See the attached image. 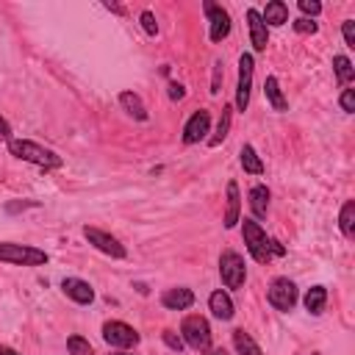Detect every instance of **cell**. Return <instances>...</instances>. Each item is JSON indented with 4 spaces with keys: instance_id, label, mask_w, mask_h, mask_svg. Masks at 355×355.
<instances>
[{
    "instance_id": "83f0119b",
    "label": "cell",
    "mask_w": 355,
    "mask_h": 355,
    "mask_svg": "<svg viewBox=\"0 0 355 355\" xmlns=\"http://www.w3.org/2000/svg\"><path fill=\"white\" fill-rule=\"evenodd\" d=\"M161 338H164V344H166L169 349H175V352H181V349L186 347L181 336H175V330H164V333H161Z\"/></svg>"
},
{
    "instance_id": "7a4b0ae2",
    "label": "cell",
    "mask_w": 355,
    "mask_h": 355,
    "mask_svg": "<svg viewBox=\"0 0 355 355\" xmlns=\"http://www.w3.org/2000/svg\"><path fill=\"white\" fill-rule=\"evenodd\" d=\"M0 261L15 264V267H42L48 264V253L31 244H15V242H0Z\"/></svg>"
},
{
    "instance_id": "e575fe53",
    "label": "cell",
    "mask_w": 355,
    "mask_h": 355,
    "mask_svg": "<svg viewBox=\"0 0 355 355\" xmlns=\"http://www.w3.org/2000/svg\"><path fill=\"white\" fill-rule=\"evenodd\" d=\"M186 97V89L181 84H169V100H184Z\"/></svg>"
},
{
    "instance_id": "603a6c76",
    "label": "cell",
    "mask_w": 355,
    "mask_h": 355,
    "mask_svg": "<svg viewBox=\"0 0 355 355\" xmlns=\"http://www.w3.org/2000/svg\"><path fill=\"white\" fill-rule=\"evenodd\" d=\"M242 166H244V172H250V175H264V161L258 158V153L253 150V144H244L242 147Z\"/></svg>"
},
{
    "instance_id": "4316f807",
    "label": "cell",
    "mask_w": 355,
    "mask_h": 355,
    "mask_svg": "<svg viewBox=\"0 0 355 355\" xmlns=\"http://www.w3.org/2000/svg\"><path fill=\"white\" fill-rule=\"evenodd\" d=\"M67 349H70V355H95L92 344L84 336H70L67 338Z\"/></svg>"
},
{
    "instance_id": "7402d4cb",
    "label": "cell",
    "mask_w": 355,
    "mask_h": 355,
    "mask_svg": "<svg viewBox=\"0 0 355 355\" xmlns=\"http://www.w3.org/2000/svg\"><path fill=\"white\" fill-rule=\"evenodd\" d=\"M233 347H236V352L239 355H261V347L253 341V336L250 333H244L242 327L239 330H233Z\"/></svg>"
},
{
    "instance_id": "f35d334b",
    "label": "cell",
    "mask_w": 355,
    "mask_h": 355,
    "mask_svg": "<svg viewBox=\"0 0 355 355\" xmlns=\"http://www.w3.org/2000/svg\"><path fill=\"white\" fill-rule=\"evenodd\" d=\"M206 355H228L225 349H206Z\"/></svg>"
},
{
    "instance_id": "484cf974",
    "label": "cell",
    "mask_w": 355,
    "mask_h": 355,
    "mask_svg": "<svg viewBox=\"0 0 355 355\" xmlns=\"http://www.w3.org/2000/svg\"><path fill=\"white\" fill-rule=\"evenodd\" d=\"M231 111H233L231 106H225V108H222V117H220V125H217V136H211V139H209V144H211V147H217V144L228 136V131H231Z\"/></svg>"
},
{
    "instance_id": "1f68e13d",
    "label": "cell",
    "mask_w": 355,
    "mask_h": 355,
    "mask_svg": "<svg viewBox=\"0 0 355 355\" xmlns=\"http://www.w3.org/2000/svg\"><path fill=\"white\" fill-rule=\"evenodd\" d=\"M341 34H344L347 48H355V20H344L341 23Z\"/></svg>"
},
{
    "instance_id": "44dd1931",
    "label": "cell",
    "mask_w": 355,
    "mask_h": 355,
    "mask_svg": "<svg viewBox=\"0 0 355 355\" xmlns=\"http://www.w3.org/2000/svg\"><path fill=\"white\" fill-rule=\"evenodd\" d=\"M325 303H327V289H325V286H311V289L305 291V308H308L314 316H319V314L325 311Z\"/></svg>"
},
{
    "instance_id": "3957f363",
    "label": "cell",
    "mask_w": 355,
    "mask_h": 355,
    "mask_svg": "<svg viewBox=\"0 0 355 355\" xmlns=\"http://www.w3.org/2000/svg\"><path fill=\"white\" fill-rule=\"evenodd\" d=\"M181 338H184V344H189L198 352L211 349V327H209V319L200 316V314L186 316L184 325H181Z\"/></svg>"
},
{
    "instance_id": "8d00e7d4",
    "label": "cell",
    "mask_w": 355,
    "mask_h": 355,
    "mask_svg": "<svg viewBox=\"0 0 355 355\" xmlns=\"http://www.w3.org/2000/svg\"><path fill=\"white\" fill-rule=\"evenodd\" d=\"M0 355H20V352L12 349V347H3V344H0Z\"/></svg>"
},
{
    "instance_id": "d590c367",
    "label": "cell",
    "mask_w": 355,
    "mask_h": 355,
    "mask_svg": "<svg viewBox=\"0 0 355 355\" xmlns=\"http://www.w3.org/2000/svg\"><path fill=\"white\" fill-rule=\"evenodd\" d=\"M0 142H12V125L0 117Z\"/></svg>"
},
{
    "instance_id": "8fae6325",
    "label": "cell",
    "mask_w": 355,
    "mask_h": 355,
    "mask_svg": "<svg viewBox=\"0 0 355 355\" xmlns=\"http://www.w3.org/2000/svg\"><path fill=\"white\" fill-rule=\"evenodd\" d=\"M209 128H211V114H209L206 108L195 111V114L189 117V122L184 125V142H186V144H198V142H203V139H206V133H209Z\"/></svg>"
},
{
    "instance_id": "ba28073f",
    "label": "cell",
    "mask_w": 355,
    "mask_h": 355,
    "mask_svg": "<svg viewBox=\"0 0 355 355\" xmlns=\"http://www.w3.org/2000/svg\"><path fill=\"white\" fill-rule=\"evenodd\" d=\"M103 338H106V344H111L117 349H128V347H136L142 336L125 322H106L103 325Z\"/></svg>"
},
{
    "instance_id": "4dcf8cb0",
    "label": "cell",
    "mask_w": 355,
    "mask_h": 355,
    "mask_svg": "<svg viewBox=\"0 0 355 355\" xmlns=\"http://www.w3.org/2000/svg\"><path fill=\"white\" fill-rule=\"evenodd\" d=\"M142 28H144L150 37L158 34V23H155V15H153V12H142Z\"/></svg>"
},
{
    "instance_id": "6da1fadb",
    "label": "cell",
    "mask_w": 355,
    "mask_h": 355,
    "mask_svg": "<svg viewBox=\"0 0 355 355\" xmlns=\"http://www.w3.org/2000/svg\"><path fill=\"white\" fill-rule=\"evenodd\" d=\"M9 153H12L15 158H20V161H31V164L45 166V169H59V166L64 164L59 153H53V150L37 144V142H31V139H12V142H9Z\"/></svg>"
},
{
    "instance_id": "5b68a950",
    "label": "cell",
    "mask_w": 355,
    "mask_h": 355,
    "mask_svg": "<svg viewBox=\"0 0 355 355\" xmlns=\"http://www.w3.org/2000/svg\"><path fill=\"white\" fill-rule=\"evenodd\" d=\"M220 278L225 283V289H242L247 280V267L244 258L236 250H225L220 256Z\"/></svg>"
},
{
    "instance_id": "9c48e42d",
    "label": "cell",
    "mask_w": 355,
    "mask_h": 355,
    "mask_svg": "<svg viewBox=\"0 0 355 355\" xmlns=\"http://www.w3.org/2000/svg\"><path fill=\"white\" fill-rule=\"evenodd\" d=\"M84 236H86V242H89L92 247H97L100 253H106V256H111V258H125V256H128V250L119 244V239H114L111 233H106V231H100V228L86 225V228H84Z\"/></svg>"
},
{
    "instance_id": "cb8c5ba5",
    "label": "cell",
    "mask_w": 355,
    "mask_h": 355,
    "mask_svg": "<svg viewBox=\"0 0 355 355\" xmlns=\"http://www.w3.org/2000/svg\"><path fill=\"white\" fill-rule=\"evenodd\" d=\"M338 228H341L344 236H352V233H355V200H347V203L341 206Z\"/></svg>"
},
{
    "instance_id": "2e32d148",
    "label": "cell",
    "mask_w": 355,
    "mask_h": 355,
    "mask_svg": "<svg viewBox=\"0 0 355 355\" xmlns=\"http://www.w3.org/2000/svg\"><path fill=\"white\" fill-rule=\"evenodd\" d=\"M261 20L264 26H286L289 23V6L283 3V0H272V3H267V9L261 12Z\"/></svg>"
},
{
    "instance_id": "ab89813d",
    "label": "cell",
    "mask_w": 355,
    "mask_h": 355,
    "mask_svg": "<svg viewBox=\"0 0 355 355\" xmlns=\"http://www.w3.org/2000/svg\"><path fill=\"white\" fill-rule=\"evenodd\" d=\"M111 355H133V352H125V349H117V352H111Z\"/></svg>"
},
{
    "instance_id": "4fadbf2b",
    "label": "cell",
    "mask_w": 355,
    "mask_h": 355,
    "mask_svg": "<svg viewBox=\"0 0 355 355\" xmlns=\"http://www.w3.org/2000/svg\"><path fill=\"white\" fill-rule=\"evenodd\" d=\"M161 305L169 308V311H186L195 305V291L192 289H184V286H178V289H166L161 294Z\"/></svg>"
},
{
    "instance_id": "5bb4252c",
    "label": "cell",
    "mask_w": 355,
    "mask_h": 355,
    "mask_svg": "<svg viewBox=\"0 0 355 355\" xmlns=\"http://www.w3.org/2000/svg\"><path fill=\"white\" fill-rule=\"evenodd\" d=\"M61 289H64V294H67L73 303H78V305H89V303L95 300V289H92L86 280H81V278H64Z\"/></svg>"
},
{
    "instance_id": "d6a6232c",
    "label": "cell",
    "mask_w": 355,
    "mask_h": 355,
    "mask_svg": "<svg viewBox=\"0 0 355 355\" xmlns=\"http://www.w3.org/2000/svg\"><path fill=\"white\" fill-rule=\"evenodd\" d=\"M338 103H341V111L352 114V111H355V92H352V89H344L341 97H338Z\"/></svg>"
},
{
    "instance_id": "8992f818",
    "label": "cell",
    "mask_w": 355,
    "mask_h": 355,
    "mask_svg": "<svg viewBox=\"0 0 355 355\" xmlns=\"http://www.w3.org/2000/svg\"><path fill=\"white\" fill-rule=\"evenodd\" d=\"M267 300H269V305L278 308V311H291V308L297 305V286H294V280H289V278H275V280L269 283Z\"/></svg>"
},
{
    "instance_id": "d6986e66",
    "label": "cell",
    "mask_w": 355,
    "mask_h": 355,
    "mask_svg": "<svg viewBox=\"0 0 355 355\" xmlns=\"http://www.w3.org/2000/svg\"><path fill=\"white\" fill-rule=\"evenodd\" d=\"M119 106H122L133 119H139V122L147 119V108H144V103H142V97H139L136 92H122V95H119Z\"/></svg>"
},
{
    "instance_id": "7c38bea8",
    "label": "cell",
    "mask_w": 355,
    "mask_h": 355,
    "mask_svg": "<svg viewBox=\"0 0 355 355\" xmlns=\"http://www.w3.org/2000/svg\"><path fill=\"white\" fill-rule=\"evenodd\" d=\"M247 26H250V42H253V50H256V53H264L267 45H269V28L264 26L258 9H247Z\"/></svg>"
},
{
    "instance_id": "836d02e7",
    "label": "cell",
    "mask_w": 355,
    "mask_h": 355,
    "mask_svg": "<svg viewBox=\"0 0 355 355\" xmlns=\"http://www.w3.org/2000/svg\"><path fill=\"white\" fill-rule=\"evenodd\" d=\"M225 78V64L214 61V84H211V95H220V81Z\"/></svg>"
},
{
    "instance_id": "ac0fdd59",
    "label": "cell",
    "mask_w": 355,
    "mask_h": 355,
    "mask_svg": "<svg viewBox=\"0 0 355 355\" xmlns=\"http://www.w3.org/2000/svg\"><path fill=\"white\" fill-rule=\"evenodd\" d=\"M250 211L256 220H264L269 211V189L267 186H253L250 189Z\"/></svg>"
},
{
    "instance_id": "74e56055",
    "label": "cell",
    "mask_w": 355,
    "mask_h": 355,
    "mask_svg": "<svg viewBox=\"0 0 355 355\" xmlns=\"http://www.w3.org/2000/svg\"><path fill=\"white\" fill-rule=\"evenodd\" d=\"M106 9H111V12H117V15H122V6H117V3H106Z\"/></svg>"
},
{
    "instance_id": "e0dca14e",
    "label": "cell",
    "mask_w": 355,
    "mask_h": 355,
    "mask_svg": "<svg viewBox=\"0 0 355 355\" xmlns=\"http://www.w3.org/2000/svg\"><path fill=\"white\" fill-rule=\"evenodd\" d=\"M239 211H242V198H239V186L236 181L228 184V209H225V228H236L239 225Z\"/></svg>"
},
{
    "instance_id": "277c9868",
    "label": "cell",
    "mask_w": 355,
    "mask_h": 355,
    "mask_svg": "<svg viewBox=\"0 0 355 355\" xmlns=\"http://www.w3.org/2000/svg\"><path fill=\"white\" fill-rule=\"evenodd\" d=\"M242 233H244V244H247L250 256H253L258 264H267V261L272 258V250H269V242H272V239L267 236V231H264L256 220H244Z\"/></svg>"
},
{
    "instance_id": "ffe728a7",
    "label": "cell",
    "mask_w": 355,
    "mask_h": 355,
    "mask_svg": "<svg viewBox=\"0 0 355 355\" xmlns=\"http://www.w3.org/2000/svg\"><path fill=\"white\" fill-rule=\"evenodd\" d=\"M264 95H267V100H269V106H272L275 111H286V108H289V103H286V97H283L280 84H278V78H275V75H269V78H267V84H264Z\"/></svg>"
},
{
    "instance_id": "9a60e30c",
    "label": "cell",
    "mask_w": 355,
    "mask_h": 355,
    "mask_svg": "<svg viewBox=\"0 0 355 355\" xmlns=\"http://www.w3.org/2000/svg\"><path fill=\"white\" fill-rule=\"evenodd\" d=\"M209 308H211V314H214L217 319H222V322H231V319H233V314H236L231 294H228V291H222V289H217V291L209 297Z\"/></svg>"
},
{
    "instance_id": "f1b7e54d",
    "label": "cell",
    "mask_w": 355,
    "mask_h": 355,
    "mask_svg": "<svg viewBox=\"0 0 355 355\" xmlns=\"http://www.w3.org/2000/svg\"><path fill=\"white\" fill-rule=\"evenodd\" d=\"M291 28H294L297 34H316V31H319V26H316L314 20H308V17L294 20V23H291Z\"/></svg>"
},
{
    "instance_id": "d4e9b609",
    "label": "cell",
    "mask_w": 355,
    "mask_h": 355,
    "mask_svg": "<svg viewBox=\"0 0 355 355\" xmlns=\"http://www.w3.org/2000/svg\"><path fill=\"white\" fill-rule=\"evenodd\" d=\"M333 73H336L338 84H349L355 78V67H352V61L347 56H336L333 59Z\"/></svg>"
},
{
    "instance_id": "52a82bcc",
    "label": "cell",
    "mask_w": 355,
    "mask_h": 355,
    "mask_svg": "<svg viewBox=\"0 0 355 355\" xmlns=\"http://www.w3.org/2000/svg\"><path fill=\"white\" fill-rule=\"evenodd\" d=\"M253 73H256V61L250 53L239 56V86H236V108L247 111L250 106V92H253Z\"/></svg>"
},
{
    "instance_id": "f546056e",
    "label": "cell",
    "mask_w": 355,
    "mask_h": 355,
    "mask_svg": "<svg viewBox=\"0 0 355 355\" xmlns=\"http://www.w3.org/2000/svg\"><path fill=\"white\" fill-rule=\"evenodd\" d=\"M300 12L303 15H311V17H316V15H322V3H319V0H300Z\"/></svg>"
},
{
    "instance_id": "30bf717a",
    "label": "cell",
    "mask_w": 355,
    "mask_h": 355,
    "mask_svg": "<svg viewBox=\"0 0 355 355\" xmlns=\"http://www.w3.org/2000/svg\"><path fill=\"white\" fill-rule=\"evenodd\" d=\"M203 12L209 15V23H211V28H209L211 42H222L231 34V17H228V12L222 6H217V3H211V0H206V3H203Z\"/></svg>"
}]
</instances>
